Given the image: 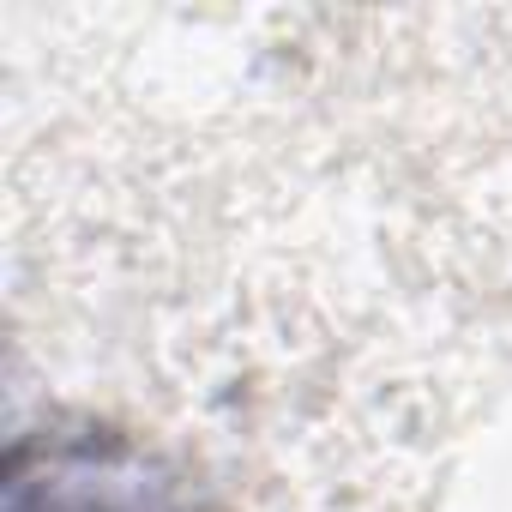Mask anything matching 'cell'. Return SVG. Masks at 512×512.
<instances>
[{
  "label": "cell",
  "mask_w": 512,
  "mask_h": 512,
  "mask_svg": "<svg viewBox=\"0 0 512 512\" xmlns=\"http://www.w3.org/2000/svg\"><path fill=\"white\" fill-rule=\"evenodd\" d=\"M13 512H127V506H115V500H79V494H73V500H43V506H31V500L19 494Z\"/></svg>",
  "instance_id": "obj_1"
}]
</instances>
